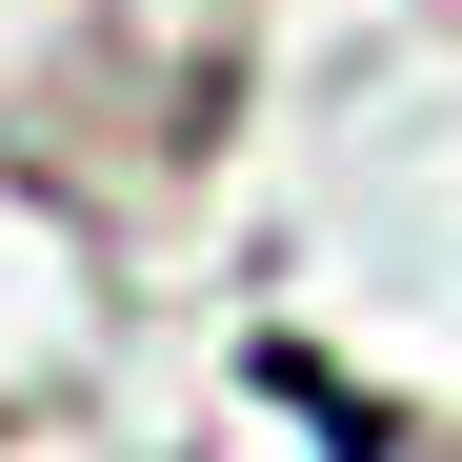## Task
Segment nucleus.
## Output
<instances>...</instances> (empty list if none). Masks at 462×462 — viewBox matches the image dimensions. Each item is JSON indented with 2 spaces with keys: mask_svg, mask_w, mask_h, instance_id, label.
<instances>
[{
  "mask_svg": "<svg viewBox=\"0 0 462 462\" xmlns=\"http://www.w3.org/2000/svg\"><path fill=\"white\" fill-rule=\"evenodd\" d=\"M262 382H282V402H301V422H322V462H402V442H382V422L342 402V382H322V362H262Z\"/></svg>",
  "mask_w": 462,
  "mask_h": 462,
  "instance_id": "1",
  "label": "nucleus"
}]
</instances>
